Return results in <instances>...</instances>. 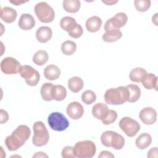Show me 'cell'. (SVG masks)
<instances>
[{"label": "cell", "mask_w": 158, "mask_h": 158, "mask_svg": "<svg viewBox=\"0 0 158 158\" xmlns=\"http://www.w3.org/2000/svg\"><path fill=\"white\" fill-rule=\"evenodd\" d=\"M30 135L31 131L28 126L19 125L12 131L10 135L6 137L5 144L9 151H15L26 143Z\"/></svg>", "instance_id": "obj_1"}, {"label": "cell", "mask_w": 158, "mask_h": 158, "mask_svg": "<svg viewBox=\"0 0 158 158\" xmlns=\"http://www.w3.org/2000/svg\"><path fill=\"white\" fill-rule=\"evenodd\" d=\"M106 102L110 105H121L128 101V90L127 86H118L107 89L104 94Z\"/></svg>", "instance_id": "obj_2"}, {"label": "cell", "mask_w": 158, "mask_h": 158, "mask_svg": "<svg viewBox=\"0 0 158 158\" xmlns=\"http://www.w3.org/2000/svg\"><path fill=\"white\" fill-rule=\"evenodd\" d=\"M33 144L37 147H41L46 145L49 141V135L44 123L41 121L35 122L33 125Z\"/></svg>", "instance_id": "obj_3"}, {"label": "cell", "mask_w": 158, "mask_h": 158, "mask_svg": "<svg viewBox=\"0 0 158 158\" xmlns=\"http://www.w3.org/2000/svg\"><path fill=\"white\" fill-rule=\"evenodd\" d=\"M102 144L116 150L121 149L125 144V139L120 134L113 131H106L101 136Z\"/></svg>", "instance_id": "obj_4"}, {"label": "cell", "mask_w": 158, "mask_h": 158, "mask_svg": "<svg viewBox=\"0 0 158 158\" xmlns=\"http://www.w3.org/2000/svg\"><path fill=\"white\" fill-rule=\"evenodd\" d=\"M73 149L76 157L78 158L93 157L96 151L95 144L90 140H84L77 142L75 144Z\"/></svg>", "instance_id": "obj_5"}, {"label": "cell", "mask_w": 158, "mask_h": 158, "mask_svg": "<svg viewBox=\"0 0 158 158\" xmlns=\"http://www.w3.org/2000/svg\"><path fill=\"white\" fill-rule=\"evenodd\" d=\"M35 14L38 20L42 23H50L55 17V12L53 8L46 2L37 3L34 8Z\"/></svg>", "instance_id": "obj_6"}, {"label": "cell", "mask_w": 158, "mask_h": 158, "mask_svg": "<svg viewBox=\"0 0 158 158\" xmlns=\"http://www.w3.org/2000/svg\"><path fill=\"white\" fill-rule=\"evenodd\" d=\"M48 123L52 130L57 131H64L69 126V122L65 116L58 112L50 114L48 118Z\"/></svg>", "instance_id": "obj_7"}, {"label": "cell", "mask_w": 158, "mask_h": 158, "mask_svg": "<svg viewBox=\"0 0 158 158\" xmlns=\"http://www.w3.org/2000/svg\"><path fill=\"white\" fill-rule=\"evenodd\" d=\"M19 73L20 75L25 79L26 83L31 86L37 85L40 79L39 72L30 65H22Z\"/></svg>", "instance_id": "obj_8"}, {"label": "cell", "mask_w": 158, "mask_h": 158, "mask_svg": "<svg viewBox=\"0 0 158 158\" xmlns=\"http://www.w3.org/2000/svg\"><path fill=\"white\" fill-rule=\"evenodd\" d=\"M120 128L128 137L135 136L140 130L139 123L131 117H123L119 122Z\"/></svg>", "instance_id": "obj_9"}, {"label": "cell", "mask_w": 158, "mask_h": 158, "mask_svg": "<svg viewBox=\"0 0 158 158\" xmlns=\"http://www.w3.org/2000/svg\"><path fill=\"white\" fill-rule=\"evenodd\" d=\"M1 70L6 75L16 74L19 73L21 68L20 63L15 58L7 57L1 62Z\"/></svg>", "instance_id": "obj_10"}, {"label": "cell", "mask_w": 158, "mask_h": 158, "mask_svg": "<svg viewBox=\"0 0 158 158\" xmlns=\"http://www.w3.org/2000/svg\"><path fill=\"white\" fill-rule=\"evenodd\" d=\"M128 17L125 13L118 12L106 21L104 25V30L105 31L112 28L120 30V28L125 26Z\"/></svg>", "instance_id": "obj_11"}, {"label": "cell", "mask_w": 158, "mask_h": 158, "mask_svg": "<svg viewBox=\"0 0 158 158\" xmlns=\"http://www.w3.org/2000/svg\"><path fill=\"white\" fill-rule=\"evenodd\" d=\"M139 117L141 122L146 125H152L157 120V112L151 107H146L141 110Z\"/></svg>", "instance_id": "obj_12"}, {"label": "cell", "mask_w": 158, "mask_h": 158, "mask_svg": "<svg viewBox=\"0 0 158 158\" xmlns=\"http://www.w3.org/2000/svg\"><path fill=\"white\" fill-rule=\"evenodd\" d=\"M66 112L70 118L78 120L83 116L84 114V108L79 102L74 101L68 104Z\"/></svg>", "instance_id": "obj_13"}, {"label": "cell", "mask_w": 158, "mask_h": 158, "mask_svg": "<svg viewBox=\"0 0 158 158\" xmlns=\"http://www.w3.org/2000/svg\"><path fill=\"white\" fill-rule=\"evenodd\" d=\"M109 110L107 104L102 102H98L93 106L92 115L96 118L102 120L107 117Z\"/></svg>", "instance_id": "obj_14"}, {"label": "cell", "mask_w": 158, "mask_h": 158, "mask_svg": "<svg viewBox=\"0 0 158 158\" xmlns=\"http://www.w3.org/2000/svg\"><path fill=\"white\" fill-rule=\"evenodd\" d=\"M19 27L23 30H29L35 25L34 17L30 14H22L19 19Z\"/></svg>", "instance_id": "obj_15"}, {"label": "cell", "mask_w": 158, "mask_h": 158, "mask_svg": "<svg viewBox=\"0 0 158 158\" xmlns=\"http://www.w3.org/2000/svg\"><path fill=\"white\" fill-rule=\"evenodd\" d=\"M52 36V31L49 27L43 26L38 28L36 31V38L38 41L45 43L49 41Z\"/></svg>", "instance_id": "obj_16"}, {"label": "cell", "mask_w": 158, "mask_h": 158, "mask_svg": "<svg viewBox=\"0 0 158 158\" xmlns=\"http://www.w3.org/2000/svg\"><path fill=\"white\" fill-rule=\"evenodd\" d=\"M17 16V13L15 10L10 7H4L1 9L0 17L1 20L7 23L14 22Z\"/></svg>", "instance_id": "obj_17"}, {"label": "cell", "mask_w": 158, "mask_h": 158, "mask_svg": "<svg viewBox=\"0 0 158 158\" xmlns=\"http://www.w3.org/2000/svg\"><path fill=\"white\" fill-rule=\"evenodd\" d=\"M102 25V20L98 16H92L87 19L86 22V28L91 33L99 31Z\"/></svg>", "instance_id": "obj_18"}, {"label": "cell", "mask_w": 158, "mask_h": 158, "mask_svg": "<svg viewBox=\"0 0 158 158\" xmlns=\"http://www.w3.org/2000/svg\"><path fill=\"white\" fill-rule=\"evenodd\" d=\"M122 36V33L118 29L112 28L106 31L102 35V38L104 41L107 43H112L120 40Z\"/></svg>", "instance_id": "obj_19"}, {"label": "cell", "mask_w": 158, "mask_h": 158, "mask_svg": "<svg viewBox=\"0 0 158 158\" xmlns=\"http://www.w3.org/2000/svg\"><path fill=\"white\" fill-rule=\"evenodd\" d=\"M44 76L49 80L52 81L57 79L60 75V70L59 68L53 64L48 65L44 69Z\"/></svg>", "instance_id": "obj_20"}, {"label": "cell", "mask_w": 158, "mask_h": 158, "mask_svg": "<svg viewBox=\"0 0 158 158\" xmlns=\"http://www.w3.org/2000/svg\"><path fill=\"white\" fill-rule=\"evenodd\" d=\"M141 83L147 89H157V77L152 73H146Z\"/></svg>", "instance_id": "obj_21"}, {"label": "cell", "mask_w": 158, "mask_h": 158, "mask_svg": "<svg viewBox=\"0 0 158 158\" xmlns=\"http://www.w3.org/2000/svg\"><path fill=\"white\" fill-rule=\"evenodd\" d=\"M51 95L52 99L57 101H61L65 98L67 96V90L62 85H54L52 88Z\"/></svg>", "instance_id": "obj_22"}, {"label": "cell", "mask_w": 158, "mask_h": 158, "mask_svg": "<svg viewBox=\"0 0 158 158\" xmlns=\"http://www.w3.org/2000/svg\"><path fill=\"white\" fill-rule=\"evenodd\" d=\"M146 73L147 72L144 69L141 67H136L130 71L129 78L133 82L141 83Z\"/></svg>", "instance_id": "obj_23"}, {"label": "cell", "mask_w": 158, "mask_h": 158, "mask_svg": "<svg viewBox=\"0 0 158 158\" xmlns=\"http://www.w3.org/2000/svg\"><path fill=\"white\" fill-rule=\"evenodd\" d=\"M152 143V137L148 133L141 134L136 139V146L140 149L147 148Z\"/></svg>", "instance_id": "obj_24"}, {"label": "cell", "mask_w": 158, "mask_h": 158, "mask_svg": "<svg viewBox=\"0 0 158 158\" xmlns=\"http://www.w3.org/2000/svg\"><path fill=\"white\" fill-rule=\"evenodd\" d=\"M84 85L83 80L78 77H73L68 81V88L73 93H78L81 90Z\"/></svg>", "instance_id": "obj_25"}, {"label": "cell", "mask_w": 158, "mask_h": 158, "mask_svg": "<svg viewBox=\"0 0 158 158\" xmlns=\"http://www.w3.org/2000/svg\"><path fill=\"white\" fill-rule=\"evenodd\" d=\"M77 24L78 23L74 18L69 16L62 17L60 22V26L61 28L65 31H67L68 33L73 30L76 27Z\"/></svg>", "instance_id": "obj_26"}, {"label": "cell", "mask_w": 158, "mask_h": 158, "mask_svg": "<svg viewBox=\"0 0 158 158\" xmlns=\"http://www.w3.org/2000/svg\"><path fill=\"white\" fill-rule=\"evenodd\" d=\"M64 9L69 13L77 12L81 6V2L78 0H64L62 2Z\"/></svg>", "instance_id": "obj_27"}, {"label": "cell", "mask_w": 158, "mask_h": 158, "mask_svg": "<svg viewBox=\"0 0 158 158\" xmlns=\"http://www.w3.org/2000/svg\"><path fill=\"white\" fill-rule=\"evenodd\" d=\"M126 86L128 88L129 93L128 102H135L137 101L141 96V89L139 87L135 84H130Z\"/></svg>", "instance_id": "obj_28"}, {"label": "cell", "mask_w": 158, "mask_h": 158, "mask_svg": "<svg viewBox=\"0 0 158 158\" xmlns=\"http://www.w3.org/2000/svg\"><path fill=\"white\" fill-rule=\"evenodd\" d=\"M49 56L46 51L39 50L33 56V62L37 65H43L48 60Z\"/></svg>", "instance_id": "obj_29"}, {"label": "cell", "mask_w": 158, "mask_h": 158, "mask_svg": "<svg viewBox=\"0 0 158 158\" xmlns=\"http://www.w3.org/2000/svg\"><path fill=\"white\" fill-rule=\"evenodd\" d=\"M77 49L76 43L70 40L65 41L61 45V51L62 53L67 56L72 55Z\"/></svg>", "instance_id": "obj_30"}, {"label": "cell", "mask_w": 158, "mask_h": 158, "mask_svg": "<svg viewBox=\"0 0 158 158\" xmlns=\"http://www.w3.org/2000/svg\"><path fill=\"white\" fill-rule=\"evenodd\" d=\"M54 85L51 83H45L41 88V96L43 100L46 101H51L52 99L51 91Z\"/></svg>", "instance_id": "obj_31"}, {"label": "cell", "mask_w": 158, "mask_h": 158, "mask_svg": "<svg viewBox=\"0 0 158 158\" xmlns=\"http://www.w3.org/2000/svg\"><path fill=\"white\" fill-rule=\"evenodd\" d=\"M96 94L91 90H86L81 94V101L86 104H91L96 101Z\"/></svg>", "instance_id": "obj_32"}, {"label": "cell", "mask_w": 158, "mask_h": 158, "mask_svg": "<svg viewBox=\"0 0 158 158\" xmlns=\"http://www.w3.org/2000/svg\"><path fill=\"white\" fill-rule=\"evenodd\" d=\"M150 0H135L134 1V4L136 9L141 12L147 11L151 6Z\"/></svg>", "instance_id": "obj_33"}, {"label": "cell", "mask_w": 158, "mask_h": 158, "mask_svg": "<svg viewBox=\"0 0 158 158\" xmlns=\"http://www.w3.org/2000/svg\"><path fill=\"white\" fill-rule=\"evenodd\" d=\"M117 113L114 110H109L107 117L102 121V123L104 125H109L114 123L117 118Z\"/></svg>", "instance_id": "obj_34"}, {"label": "cell", "mask_w": 158, "mask_h": 158, "mask_svg": "<svg viewBox=\"0 0 158 158\" xmlns=\"http://www.w3.org/2000/svg\"><path fill=\"white\" fill-rule=\"evenodd\" d=\"M62 157L63 158H74L76 157L73 147L70 146H65L63 148L61 152Z\"/></svg>", "instance_id": "obj_35"}, {"label": "cell", "mask_w": 158, "mask_h": 158, "mask_svg": "<svg viewBox=\"0 0 158 158\" xmlns=\"http://www.w3.org/2000/svg\"><path fill=\"white\" fill-rule=\"evenodd\" d=\"M83 30L82 27L81 26V25L77 24L76 27L73 30L68 33V34L73 38H79L83 35Z\"/></svg>", "instance_id": "obj_36"}, {"label": "cell", "mask_w": 158, "mask_h": 158, "mask_svg": "<svg viewBox=\"0 0 158 158\" xmlns=\"http://www.w3.org/2000/svg\"><path fill=\"white\" fill-rule=\"evenodd\" d=\"M9 120V115L7 111L1 109L0 110V123L3 124L7 122Z\"/></svg>", "instance_id": "obj_37"}, {"label": "cell", "mask_w": 158, "mask_h": 158, "mask_svg": "<svg viewBox=\"0 0 158 158\" xmlns=\"http://www.w3.org/2000/svg\"><path fill=\"white\" fill-rule=\"evenodd\" d=\"M98 157L99 158H113L114 157V155L108 151H102L100 152V154L98 156Z\"/></svg>", "instance_id": "obj_38"}, {"label": "cell", "mask_w": 158, "mask_h": 158, "mask_svg": "<svg viewBox=\"0 0 158 158\" xmlns=\"http://www.w3.org/2000/svg\"><path fill=\"white\" fill-rule=\"evenodd\" d=\"M157 152L158 149L157 147H154L149 149L148 152V157H157Z\"/></svg>", "instance_id": "obj_39"}, {"label": "cell", "mask_w": 158, "mask_h": 158, "mask_svg": "<svg viewBox=\"0 0 158 158\" xmlns=\"http://www.w3.org/2000/svg\"><path fill=\"white\" fill-rule=\"evenodd\" d=\"M48 155H46L43 152H37L33 156V157H48Z\"/></svg>", "instance_id": "obj_40"}, {"label": "cell", "mask_w": 158, "mask_h": 158, "mask_svg": "<svg viewBox=\"0 0 158 158\" xmlns=\"http://www.w3.org/2000/svg\"><path fill=\"white\" fill-rule=\"evenodd\" d=\"M9 2L15 6H19V5H21L23 3H25L28 1H9Z\"/></svg>", "instance_id": "obj_41"}, {"label": "cell", "mask_w": 158, "mask_h": 158, "mask_svg": "<svg viewBox=\"0 0 158 158\" xmlns=\"http://www.w3.org/2000/svg\"><path fill=\"white\" fill-rule=\"evenodd\" d=\"M103 3L107 4V5H109V6H111V5H113L115 3H117L118 1H102Z\"/></svg>", "instance_id": "obj_42"}, {"label": "cell", "mask_w": 158, "mask_h": 158, "mask_svg": "<svg viewBox=\"0 0 158 158\" xmlns=\"http://www.w3.org/2000/svg\"><path fill=\"white\" fill-rule=\"evenodd\" d=\"M157 13L155 14L154 16H152V22L156 25H157Z\"/></svg>", "instance_id": "obj_43"}]
</instances>
